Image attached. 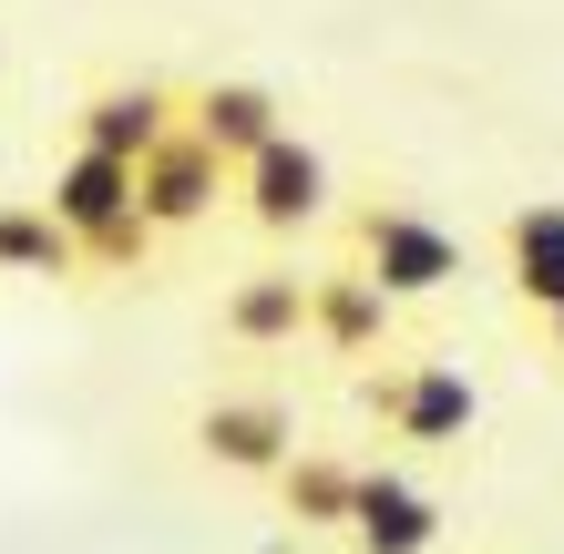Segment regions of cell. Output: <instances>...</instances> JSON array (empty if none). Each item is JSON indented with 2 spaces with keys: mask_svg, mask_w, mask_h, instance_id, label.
Here are the masks:
<instances>
[{
  "mask_svg": "<svg viewBox=\"0 0 564 554\" xmlns=\"http://www.w3.org/2000/svg\"><path fill=\"white\" fill-rule=\"evenodd\" d=\"M154 134H175V73H104V83H83V104H73V144L83 154L134 165Z\"/></svg>",
  "mask_w": 564,
  "mask_h": 554,
  "instance_id": "obj_11",
  "label": "cell"
},
{
  "mask_svg": "<svg viewBox=\"0 0 564 554\" xmlns=\"http://www.w3.org/2000/svg\"><path fill=\"white\" fill-rule=\"evenodd\" d=\"M0 278H21V287H93L83 247L52 226L42 195H0Z\"/></svg>",
  "mask_w": 564,
  "mask_h": 554,
  "instance_id": "obj_14",
  "label": "cell"
},
{
  "mask_svg": "<svg viewBox=\"0 0 564 554\" xmlns=\"http://www.w3.org/2000/svg\"><path fill=\"white\" fill-rule=\"evenodd\" d=\"M328 257L359 268L380 298H401V308H431V298H452V287L473 278L462 237L421 206L411 185H359V195H339V216H328Z\"/></svg>",
  "mask_w": 564,
  "mask_h": 554,
  "instance_id": "obj_1",
  "label": "cell"
},
{
  "mask_svg": "<svg viewBox=\"0 0 564 554\" xmlns=\"http://www.w3.org/2000/svg\"><path fill=\"white\" fill-rule=\"evenodd\" d=\"M134 216L154 226V247H175V237H195V226L237 216V175H226L216 154L175 123V134H154L134 154Z\"/></svg>",
  "mask_w": 564,
  "mask_h": 554,
  "instance_id": "obj_8",
  "label": "cell"
},
{
  "mask_svg": "<svg viewBox=\"0 0 564 554\" xmlns=\"http://www.w3.org/2000/svg\"><path fill=\"white\" fill-rule=\"evenodd\" d=\"M359 463H370V452H349V442H297L288 463H278V482H268L278 524L339 544L349 534V503H359Z\"/></svg>",
  "mask_w": 564,
  "mask_h": 554,
  "instance_id": "obj_12",
  "label": "cell"
},
{
  "mask_svg": "<svg viewBox=\"0 0 564 554\" xmlns=\"http://www.w3.org/2000/svg\"><path fill=\"white\" fill-rule=\"evenodd\" d=\"M401 329H411V308L401 298H380L359 268H339V257H318L308 268V360L328 370H380V360H401Z\"/></svg>",
  "mask_w": 564,
  "mask_h": 554,
  "instance_id": "obj_7",
  "label": "cell"
},
{
  "mask_svg": "<svg viewBox=\"0 0 564 554\" xmlns=\"http://www.w3.org/2000/svg\"><path fill=\"white\" fill-rule=\"evenodd\" d=\"M442 534H452V503L411 463H359V503H349L339 554H442Z\"/></svg>",
  "mask_w": 564,
  "mask_h": 554,
  "instance_id": "obj_10",
  "label": "cell"
},
{
  "mask_svg": "<svg viewBox=\"0 0 564 554\" xmlns=\"http://www.w3.org/2000/svg\"><path fill=\"white\" fill-rule=\"evenodd\" d=\"M52 226L83 247V278H144L154 268V226L134 216V165H113V154H83L62 144V165L42 185Z\"/></svg>",
  "mask_w": 564,
  "mask_h": 554,
  "instance_id": "obj_4",
  "label": "cell"
},
{
  "mask_svg": "<svg viewBox=\"0 0 564 554\" xmlns=\"http://www.w3.org/2000/svg\"><path fill=\"white\" fill-rule=\"evenodd\" d=\"M492 257H503V287L523 318H554L564 308V195H523V206L503 216V237H492Z\"/></svg>",
  "mask_w": 564,
  "mask_h": 554,
  "instance_id": "obj_13",
  "label": "cell"
},
{
  "mask_svg": "<svg viewBox=\"0 0 564 554\" xmlns=\"http://www.w3.org/2000/svg\"><path fill=\"white\" fill-rule=\"evenodd\" d=\"M206 339L226 349V360H247V370L297 360V349H308V257H268L257 247V268H237L216 287Z\"/></svg>",
  "mask_w": 564,
  "mask_h": 554,
  "instance_id": "obj_6",
  "label": "cell"
},
{
  "mask_svg": "<svg viewBox=\"0 0 564 554\" xmlns=\"http://www.w3.org/2000/svg\"><path fill=\"white\" fill-rule=\"evenodd\" d=\"M297 442H308V421H297V390L278 370H226V380L195 390V411H185V452L206 472H226V482H257V493L278 482V463Z\"/></svg>",
  "mask_w": 564,
  "mask_h": 554,
  "instance_id": "obj_3",
  "label": "cell"
},
{
  "mask_svg": "<svg viewBox=\"0 0 564 554\" xmlns=\"http://www.w3.org/2000/svg\"><path fill=\"white\" fill-rule=\"evenodd\" d=\"M328 216H339V165H328L297 123L237 165V226H247L268 257H297L308 237H328Z\"/></svg>",
  "mask_w": 564,
  "mask_h": 554,
  "instance_id": "obj_5",
  "label": "cell"
},
{
  "mask_svg": "<svg viewBox=\"0 0 564 554\" xmlns=\"http://www.w3.org/2000/svg\"><path fill=\"white\" fill-rule=\"evenodd\" d=\"M175 123L216 154L226 175H237L257 144L288 134V93L268 73H175Z\"/></svg>",
  "mask_w": 564,
  "mask_h": 554,
  "instance_id": "obj_9",
  "label": "cell"
},
{
  "mask_svg": "<svg viewBox=\"0 0 564 554\" xmlns=\"http://www.w3.org/2000/svg\"><path fill=\"white\" fill-rule=\"evenodd\" d=\"M534 349H544V360H554V380H564V308H554V318H534Z\"/></svg>",
  "mask_w": 564,
  "mask_h": 554,
  "instance_id": "obj_15",
  "label": "cell"
},
{
  "mask_svg": "<svg viewBox=\"0 0 564 554\" xmlns=\"http://www.w3.org/2000/svg\"><path fill=\"white\" fill-rule=\"evenodd\" d=\"M359 421H370L380 463H442V452H462L482 432V390L462 360H431V349H401V360L359 370L349 380Z\"/></svg>",
  "mask_w": 564,
  "mask_h": 554,
  "instance_id": "obj_2",
  "label": "cell"
}]
</instances>
